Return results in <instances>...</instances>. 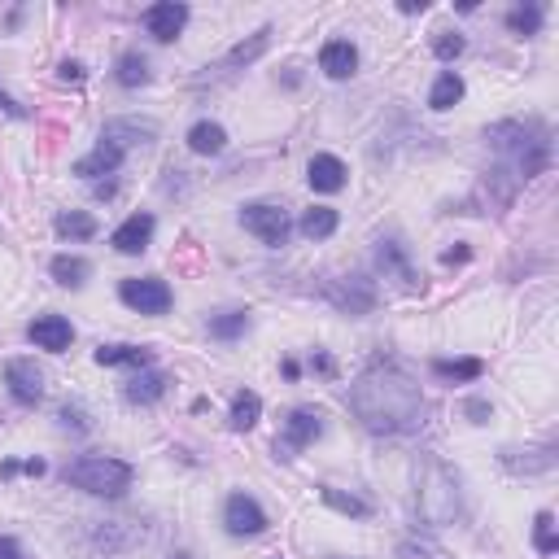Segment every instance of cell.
I'll return each instance as SVG.
<instances>
[{"mask_svg":"<svg viewBox=\"0 0 559 559\" xmlns=\"http://www.w3.org/2000/svg\"><path fill=\"white\" fill-rule=\"evenodd\" d=\"M223 525H228L232 538H258V533L267 529V511L258 507V498L232 494L228 507H223Z\"/></svg>","mask_w":559,"mask_h":559,"instance_id":"obj_11","label":"cell"},{"mask_svg":"<svg viewBox=\"0 0 559 559\" xmlns=\"http://www.w3.org/2000/svg\"><path fill=\"white\" fill-rule=\"evenodd\" d=\"M97 363L101 367H153V350L149 346H101Z\"/></svg>","mask_w":559,"mask_h":559,"instance_id":"obj_24","label":"cell"},{"mask_svg":"<svg viewBox=\"0 0 559 559\" xmlns=\"http://www.w3.org/2000/svg\"><path fill=\"white\" fill-rule=\"evenodd\" d=\"M267 44H271V27H263V31H254L249 40H241L236 49L223 57V62H214V66H206V70H214V75H206V79H228V75H236V70H245V66H254L258 57L267 53ZM206 79H197V83H206Z\"/></svg>","mask_w":559,"mask_h":559,"instance_id":"obj_13","label":"cell"},{"mask_svg":"<svg viewBox=\"0 0 559 559\" xmlns=\"http://www.w3.org/2000/svg\"><path fill=\"white\" fill-rule=\"evenodd\" d=\"M459 101H463V75L459 70H442L433 92H428V105H433V110H450V105H459Z\"/></svg>","mask_w":559,"mask_h":559,"instance_id":"obj_26","label":"cell"},{"mask_svg":"<svg viewBox=\"0 0 559 559\" xmlns=\"http://www.w3.org/2000/svg\"><path fill=\"white\" fill-rule=\"evenodd\" d=\"M22 472H27V477H44V459H31V463H22Z\"/></svg>","mask_w":559,"mask_h":559,"instance_id":"obj_44","label":"cell"},{"mask_svg":"<svg viewBox=\"0 0 559 559\" xmlns=\"http://www.w3.org/2000/svg\"><path fill=\"white\" fill-rule=\"evenodd\" d=\"M118 297H123V306H132L140 315H166L175 302L171 284L158 280V276H132L118 284Z\"/></svg>","mask_w":559,"mask_h":559,"instance_id":"obj_6","label":"cell"},{"mask_svg":"<svg viewBox=\"0 0 559 559\" xmlns=\"http://www.w3.org/2000/svg\"><path fill=\"white\" fill-rule=\"evenodd\" d=\"M319 70H324L328 79H350L354 70H359V49H354L350 40H328L324 49H319Z\"/></svg>","mask_w":559,"mask_h":559,"instance_id":"obj_19","label":"cell"},{"mask_svg":"<svg viewBox=\"0 0 559 559\" xmlns=\"http://www.w3.org/2000/svg\"><path fill=\"white\" fill-rule=\"evenodd\" d=\"M153 136H158V123H149V118H110L101 127V140H110L123 153L132 145H153Z\"/></svg>","mask_w":559,"mask_h":559,"instance_id":"obj_15","label":"cell"},{"mask_svg":"<svg viewBox=\"0 0 559 559\" xmlns=\"http://www.w3.org/2000/svg\"><path fill=\"white\" fill-rule=\"evenodd\" d=\"M62 428H75V433H88V415H83L79 407H62Z\"/></svg>","mask_w":559,"mask_h":559,"instance_id":"obj_37","label":"cell"},{"mask_svg":"<svg viewBox=\"0 0 559 559\" xmlns=\"http://www.w3.org/2000/svg\"><path fill=\"white\" fill-rule=\"evenodd\" d=\"M140 22H145V31L158 44H171V40H180L188 27V5H180V0H158V5H149L145 14H140Z\"/></svg>","mask_w":559,"mask_h":559,"instance_id":"obj_10","label":"cell"},{"mask_svg":"<svg viewBox=\"0 0 559 559\" xmlns=\"http://www.w3.org/2000/svg\"><path fill=\"white\" fill-rule=\"evenodd\" d=\"M118 166H123V149L110 145V140H97V149H92L88 158L75 162V175H83V180H97V175H114Z\"/></svg>","mask_w":559,"mask_h":559,"instance_id":"obj_21","label":"cell"},{"mask_svg":"<svg viewBox=\"0 0 559 559\" xmlns=\"http://www.w3.org/2000/svg\"><path fill=\"white\" fill-rule=\"evenodd\" d=\"M324 503L332 507V511H341V516H354V520H367L372 516V507L363 503V498H354V494H341V490H332V485H324Z\"/></svg>","mask_w":559,"mask_h":559,"instance_id":"obj_31","label":"cell"},{"mask_svg":"<svg viewBox=\"0 0 559 559\" xmlns=\"http://www.w3.org/2000/svg\"><path fill=\"white\" fill-rule=\"evenodd\" d=\"M376 271L385 280H394L402 293H420V271L411 267V258H407V245L402 241H376Z\"/></svg>","mask_w":559,"mask_h":559,"instance_id":"obj_8","label":"cell"},{"mask_svg":"<svg viewBox=\"0 0 559 559\" xmlns=\"http://www.w3.org/2000/svg\"><path fill=\"white\" fill-rule=\"evenodd\" d=\"M324 437V415L315 407H297L289 411V420H284V437L276 442V459H293L297 450H306L311 442Z\"/></svg>","mask_w":559,"mask_h":559,"instance_id":"obj_7","label":"cell"},{"mask_svg":"<svg viewBox=\"0 0 559 559\" xmlns=\"http://www.w3.org/2000/svg\"><path fill=\"white\" fill-rule=\"evenodd\" d=\"M258 415H263V398H258L254 389H241V394L232 398V415H228V424L236 428V433H249V428L258 424Z\"/></svg>","mask_w":559,"mask_h":559,"instance_id":"obj_25","label":"cell"},{"mask_svg":"<svg viewBox=\"0 0 559 559\" xmlns=\"http://www.w3.org/2000/svg\"><path fill=\"white\" fill-rule=\"evenodd\" d=\"M350 411L359 415V424L376 437H402L415 433L424 420V394L420 385L402 372L398 363L376 359L367 372L350 385Z\"/></svg>","mask_w":559,"mask_h":559,"instance_id":"obj_1","label":"cell"},{"mask_svg":"<svg viewBox=\"0 0 559 559\" xmlns=\"http://www.w3.org/2000/svg\"><path fill=\"white\" fill-rule=\"evenodd\" d=\"M27 337H31V346H35V350L62 354V350H70V341H75V328H70V319H66V315H40V319H31Z\"/></svg>","mask_w":559,"mask_h":559,"instance_id":"obj_14","label":"cell"},{"mask_svg":"<svg viewBox=\"0 0 559 559\" xmlns=\"http://www.w3.org/2000/svg\"><path fill=\"white\" fill-rule=\"evenodd\" d=\"M498 459H503V468H511V472H525V477H533V472H551V468H555V442L525 446V450L507 446Z\"/></svg>","mask_w":559,"mask_h":559,"instance_id":"obj_17","label":"cell"},{"mask_svg":"<svg viewBox=\"0 0 559 559\" xmlns=\"http://www.w3.org/2000/svg\"><path fill=\"white\" fill-rule=\"evenodd\" d=\"M442 263H468V249H446Z\"/></svg>","mask_w":559,"mask_h":559,"instance_id":"obj_43","label":"cell"},{"mask_svg":"<svg viewBox=\"0 0 559 559\" xmlns=\"http://www.w3.org/2000/svg\"><path fill=\"white\" fill-rule=\"evenodd\" d=\"M0 559H27V555H22V546L14 538H0Z\"/></svg>","mask_w":559,"mask_h":559,"instance_id":"obj_41","label":"cell"},{"mask_svg":"<svg viewBox=\"0 0 559 559\" xmlns=\"http://www.w3.org/2000/svg\"><path fill=\"white\" fill-rule=\"evenodd\" d=\"M485 140H490L498 153H511V162H516V184L538 180L546 166H551V132H546L542 123H516V118H507V123L485 127Z\"/></svg>","mask_w":559,"mask_h":559,"instance_id":"obj_2","label":"cell"},{"mask_svg":"<svg viewBox=\"0 0 559 559\" xmlns=\"http://www.w3.org/2000/svg\"><path fill=\"white\" fill-rule=\"evenodd\" d=\"M402 14H424V9H428V0H402Z\"/></svg>","mask_w":559,"mask_h":559,"instance_id":"obj_42","label":"cell"},{"mask_svg":"<svg viewBox=\"0 0 559 559\" xmlns=\"http://www.w3.org/2000/svg\"><path fill=\"white\" fill-rule=\"evenodd\" d=\"M153 214H132V219H123V228H114V236H110V245L118 249V254H145L149 249V241H153Z\"/></svg>","mask_w":559,"mask_h":559,"instance_id":"obj_16","label":"cell"},{"mask_svg":"<svg viewBox=\"0 0 559 559\" xmlns=\"http://www.w3.org/2000/svg\"><path fill=\"white\" fill-rule=\"evenodd\" d=\"M49 271H53L57 284H66V289H83L88 276H92V263L88 258H79V254H57Z\"/></svg>","mask_w":559,"mask_h":559,"instance_id":"obj_22","label":"cell"},{"mask_svg":"<svg viewBox=\"0 0 559 559\" xmlns=\"http://www.w3.org/2000/svg\"><path fill=\"white\" fill-rule=\"evenodd\" d=\"M328 559H346V555H328Z\"/></svg>","mask_w":559,"mask_h":559,"instance_id":"obj_45","label":"cell"},{"mask_svg":"<svg viewBox=\"0 0 559 559\" xmlns=\"http://www.w3.org/2000/svg\"><path fill=\"white\" fill-rule=\"evenodd\" d=\"M346 162L332 158V153H315L311 166H306V180H311L315 193H341L346 188Z\"/></svg>","mask_w":559,"mask_h":559,"instance_id":"obj_18","label":"cell"},{"mask_svg":"<svg viewBox=\"0 0 559 559\" xmlns=\"http://www.w3.org/2000/svg\"><path fill=\"white\" fill-rule=\"evenodd\" d=\"M533 546H538V555H555L559 551L555 516H551V511H538V520H533Z\"/></svg>","mask_w":559,"mask_h":559,"instance_id":"obj_34","label":"cell"},{"mask_svg":"<svg viewBox=\"0 0 559 559\" xmlns=\"http://www.w3.org/2000/svg\"><path fill=\"white\" fill-rule=\"evenodd\" d=\"M337 223H341V214L332 206H311L302 214V223H297V228H302L306 241H328V236L337 232Z\"/></svg>","mask_w":559,"mask_h":559,"instance_id":"obj_23","label":"cell"},{"mask_svg":"<svg viewBox=\"0 0 559 559\" xmlns=\"http://www.w3.org/2000/svg\"><path fill=\"white\" fill-rule=\"evenodd\" d=\"M507 27L516 35H538L542 31V5H516L507 14Z\"/></svg>","mask_w":559,"mask_h":559,"instance_id":"obj_33","label":"cell"},{"mask_svg":"<svg viewBox=\"0 0 559 559\" xmlns=\"http://www.w3.org/2000/svg\"><path fill=\"white\" fill-rule=\"evenodd\" d=\"M132 477H136L132 463L110 459V455H83L62 468V481L75 485L83 494H92V498H123L132 490Z\"/></svg>","mask_w":559,"mask_h":559,"instance_id":"obj_3","label":"cell"},{"mask_svg":"<svg viewBox=\"0 0 559 559\" xmlns=\"http://www.w3.org/2000/svg\"><path fill=\"white\" fill-rule=\"evenodd\" d=\"M241 223H245V232H254L258 241L271 245V249H280L284 241H289V232H293L289 210L276 206V201H249V206L241 210Z\"/></svg>","mask_w":559,"mask_h":559,"instance_id":"obj_5","label":"cell"},{"mask_svg":"<svg viewBox=\"0 0 559 559\" xmlns=\"http://www.w3.org/2000/svg\"><path fill=\"white\" fill-rule=\"evenodd\" d=\"M485 363L481 359H437L433 363V376L437 380H450V385H463V380H481Z\"/></svg>","mask_w":559,"mask_h":559,"instance_id":"obj_27","label":"cell"},{"mask_svg":"<svg viewBox=\"0 0 559 559\" xmlns=\"http://www.w3.org/2000/svg\"><path fill=\"white\" fill-rule=\"evenodd\" d=\"M57 75H62L66 83H83V75H88V70H83L79 62H62V66H57Z\"/></svg>","mask_w":559,"mask_h":559,"instance_id":"obj_38","label":"cell"},{"mask_svg":"<svg viewBox=\"0 0 559 559\" xmlns=\"http://www.w3.org/2000/svg\"><path fill=\"white\" fill-rule=\"evenodd\" d=\"M188 149H193V153H223V149H228V132L206 118V123H197L193 132H188Z\"/></svg>","mask_w":559,"mask_h":559,"instance_id":"obj_29","label":"cell"},{"mask_svg":"<svg viewBox=\"0 0 559 559\" xmlns=\"http://www.w3.org/2000/svg\"><path fill=\"white\" fill-rule=\"evenodd\" d=\"M114 79L123 83V88H145V83L153 79L149 57H140V53H123V57H118V66H114Z\"/></svg>","mask_w":559,"mask_h":559,"instance_id":"obj_28","label":"cell"},{"mask_svg":"<svg viewBox=\"0 0 559 559\" xmlns=\"http://www.w3.org/2000/svg\"><path fill=\"white\" fill-rule=\"evenodd\" d=\"M328 302L346 315H367L376 306V284L367 276H341V280H328L324 284Z\"/></svg>","mask_w":559,"mask_h":559,"instance_id":"obj_9","label":"cell"},{"mask_svg":"<svg viewBox=\"0 0 559 559\" xmlns=\"http://www.w3.org/2000/svg\"><path fill=\"white\" fill-rule=\"evenodd\" d=\"M463 411H468V415H472V424H485V415H490V402H481V398H472V402H468V407H463Z\"/></svg>","mask_w":559,"mask_h":559,"instance_id":"obj_40","label":"cell"},{"mask_svg":"<svg viewBox=\"0 0 559 559\" xmlns=\"http://www.w3.org/2000/svg\"><path fill=\"white\" fill-rule=\"evenodd\" d=\"M53 228H57V236H70V241H88V236H97V219L83 210H62Z\"/></svg>","mask_w":559,"mask_h":559,"instance_id":"obj_30","label":"cell"},{"mask_svg":"<svg viewBox=\"0 0 559 559\" xmlns=\"http://www.w3.org/2000/svg\"><path fill=\"white\" fill-rule=\"evenodd\" d=\"M463 49H468V40H463V35H437V40H433V53L442 57V62H455Z\"/></svg>","mask_w":559,"mask_h":559,"instance_id":"obj_35","label":"cell"},{"mask_svg":"<svg viewBox=\"0 0 559 559\" xmlns=\"http://www.w3.org/2000/svg\"><path fill=\"white\" fill-rule=\"evenodd\" d=\"M5 385L18 407H35L44 398V372L31 359H9L5 363Z\"/></svg>","mask_w":559,"mask_h":559,"instance_id":"obj_12","label":"cell"},{"mask_svg":"<svg viewBox=\"0 0 559 559\" xmlns=\"http://www.w3.org/2000/svg\"><path fill=\"white\" fill-rule=\"evenodd\" d=\"M415 503H420V516L428 520V525H446V520H455L459 485L437 459H424V468H415Z\"/></svg>","mask_w":559,"mask_h":559,"instance_id":"obj_4","label":"cell"},{"mask_svg":"<svg viewBox=\"0 0 559 559\" xmlns=\"http://www.w3.org/2000/svg\"><path fill=\"white\" fill-rule=\"evenodd\" d=\"M245 328H249V315L245 311H223V315L210 319V337L214 341H236Z\"/></svg>","mask_w":559,"mask_h":559,"instance_id":"obj_32","label":"cell"},{"mask_svg":"<svg viewBox=\"0 0 559 559\" xmlns=\"http://www.w3.org/2000/svg\"><path fill=\"white\" fill-rule=\"evenodd\" d=\"M398 559H442V555H437L433 546H424V542H402Z\"/></svg>","mask_w":559,"mask_h":559,"instance_id":"obj_36","label":"cell"},{"mask_svg":"<svg viewBox=\"0 0 559 559\" xmlns=\"http://www.w3.org/2000/svg\"><path fill=\"white\" fill-rule=\"evenodd\" d=\"M0 114H9V118H27V110H22V105L9 97V92H0Z\"/></svg>","mask_w":559,"mask_h":559,"instance_id":"obj_39","label":"cell"},{"mask_svg":"<svg viewBox=\"0 0 559 559\" xmlns=\"http://www.w3.org/2000/svg\"><path fill=\"white\" fill-rule=\"evenodd\" d=\"M166 385H171V380H166L162 372H153V367H140V372L127 380L123 398L132 402V407H153L158 398H166Z\"/></svg>","mask_w":559,"mask_h":559,"instance_id":"obj_20","label":"cell"}]
</instances>
